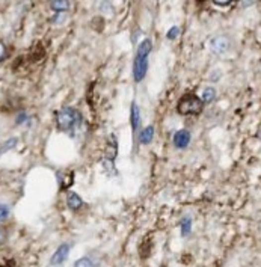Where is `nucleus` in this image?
Returning a JSON list of instances; mask_svg holds the SVG:
<instances>
[{"label":"nucleus","mask_w":261,"mask_h":267,"mask_svg":"<svg viewBox=\"0 0 261 267\" xmlns=\"http://www.w3.org/2000/svg\"><path fill=\"white\" fill-rule=\"evenodd\" d=\"M151 49H153L151 41L143 40L136 50V56L133 61V79L136 83L142 82L145 77L146 69H148V56L151 53Z\"/></svg>","instance_id":"1"},{"label":"nucleus","mask_w":261,"mask_h":267,"mask_svg":"<svg viewBox=\"0 0 261 267\" xmlns=\"http://www.w3.org/2000/svg\"><path fill=\"white\" fill-rule=\"evenodd\" d=\"M204 109V103L202 100L192 94V92H188V94H184L178 104H177V112L180 113V115L183 117H191V115H199V113L202 112Z\"/></svg>","instance_id":"2"},{"label":"nucleus","mask_w":261,"mask_h":267,"mask_svg":"<svg viewBox=\"0 0 261 267\" xmlns=\"http://www.w3.org/2000/svg\"><path fill=\"white\" fill-rule=\"evenodd\" d=\"M79 120H80V115L77 113V110L72 107H64L56 112V124H58L59 132L71 133L74 127H76V124L79 123Z\"/></svg>","instance_id":"3"},{"label":"nucleus","mask_w":261,"mask_h":267,"mask_svg":"<svg viewBox=\"0 0 261 267\" xmlns=\"http://www.w3.org/2000/svg\"><path fill=\"white\" fill-rule=\"evenodd\" d=\"M210 49L213 50L214 55H219V56L225 55L230 50L228 38H225V36H216V38H213L211 43H210Z\"/></svg>","instance_id":"4"},{"label":"nucleus","mask_w":261,"mask_h":267,"mask_svg":"<svg viewBox=\"0 0 261 267\" xmlns=\"http://www.w3.org/2000/svg\"><path fill=\"white\" fill-rule=\"evenodd\" d=\"M68 252H69V245H68V243H65V245H61V246L56 249V252L53 254V257H52L50 263H52V264H55V266H59V264H62V263L66 260V257H68Z\"/></svg>","instance_id":"5"},{"label":"nucleus","mask_w":261,"mask_h":267,"mask_svg":"<svg viewBox=\"0 0 261 267\" xmlns=\"http://www.w3.org/2000/svg\"><path fill=\"white\" fill-rule=\"evenodd\" d=\"M191 142V132L189 130H178L174 134V145L177 148H186Z\"/></svg>","instance_id":"6"},{"label":"nucleus","mask_w":261,"mask_h":267,"mask_svg":"<svg viewBox=\"0 0 261 267\" xmlns=\"http://www.w3.org/2000/svg\"><path fill=\"white\" fill-rule=\"evenodd\" d=\"M130 121H131V132L133 136L137 137V132H139V126H140V110L137 107L136 103L131 104V115H130Z\"/></svg>","instance_id":"7"},{"label":"nucleus","mask_w":261,"mask_h":267,"mask_svg":"<svg viewBox=\"0 0 261 267\" xmlns=\"http://www.w3.org/2000/svg\"><path fill=\"white\" fill-rule=\"evenodd\" d=\"M66 205L69 210L72 211H77L83 207V200L77 195V194H74V192H68L66 194Z\"/></svg>","instance_id":"8"},{"label":"nucleus","mask_w":261,"mask_h":267,"mask_svg":"<svg viewBox=\"0 0 261 267\" xmlns=\"http://www.w3.org/2000/svg\"><path fill=\"white\" fill-rule=\"evenodd\" d=\"M137 136H139V143H142V145L151 143V140H153V137H154V127H153V126L145 127V129L142 130V133L137 134Z\"/></svg>","instance_id":"9"},{"label":"nucleus","mask_w":261,"mask_h":267,"mask_svg":"<svg viewBox=\"0 0 261 267\" xmlns=\"http://www.w3.org/2000/svg\"><path fill=\"white\" fill-rule=\"evenodd\" d=\"M50 9H53L56 12H65L69 9V2L68 0H52Z\"/></svg>","instance_id":"10"},{"label":"nucleus","mask_w":261,"mask_h":267,"mask_svg":"<svg viewBox=\"0 0 261 267\" xmlns=\"http://www.w3.org/2000/svg\"><path fill=\"white\" fill-rule=\"evenodd\" d=\"M214 98H216V89L211 88V86L205 88L204 92H202V98H201L202 103H204V104H210V103L214 101Z\"/></svg>","instance_id":"11"},{"label":"nucleus","mask_w":261,"mask_h":267,"mask_svg":"<svg viewBox=\"0 0 261 267\" xmlns=\"http://www.w3.org/2000/svg\"><path fill=\"white\" fill-rule=\"evenodd\" d=\"M192 231V219L191 217H184L181 220V236L188 237Z\"/></svg>","instance_id":"12"},{"label":"nucleus","mask_w":261,"mask_h":267,"mask_svg":"<svg viewBox=\"0 0 261 267\" xmlns=\"http://www.w3.org/2000/svg\"><path fill=\"white\" fill-rule=\"evenodd\" d=\"M8 240V230H6V226L3 225H0V246H3Z\"/></svg>","instance_id":"13"},{"label":"nucleus","mask_w":261,"mask_h":267,"mask_svg":"<svg viewBox=\"0 0 261 267\" xmlns=\"http://www.w3.org/2000/svg\"><path fill=\"white\" fill-rule=\"evenodd\" d=\"M8 216H9V207L5 205V204H2V205H0V222L6 220Z\"/></svg>","instance_id":"14"},{"label":"nucleus","mask_w":261,"mask_h":267,"mask_svg":"<svg viewBox=\"0 0 261 267\" xmlns=\"http://www.w3.org/2000/svg\"><path fill=\"white\" fill-rule=\"evenodd\" d=\"M178 33H180V27H178V26H174V27L169 29V32L166 33V36H168V40H175V38L178 36Z\"/></svg>","instance_id":"15"},{"label":"nucleus","mask_w":261,"mask_h":267,"mask_svg":"<svg viewBox=\"0 0 261 267\" xmlns=\"http://www.w3.org/2000/svg\"><path fill=\"white\" fill-rule=\"evenodd\" d=\"M8 58V49L3 41H0V62H3Z\"/></svg>","instance_id":"16"},{"label":"nucleus","mask_w":261,"mask_h":267,"mask_svg":"<svg viewBox=\"0 0 261 267\" xmlns=\"http://www.w3.org/2000/svg\"><path fill=\"white\" fill-rule=\"evenodd\" d=\"M95 263L91 260V258H82V260H79V261H76V267H80V266H86V267H89V266H94Z\"/></svg>","instance_id":"17"},{"label":"nucleus","mask_w":261,"mask_h":267,"mask_svg":"<svg viewBox=\"0 0 261 267\" xmlns=\"http://www.w3.org/2000/svg\"><path fill=\"white\" fill-rule=\"evenodd\" d=\"M234 2V0H213V3L216 5V6H230L231 3Z\"/></svg>","instance_id":"18"},{"label":"nucleus","mask_w":261,"mask_h":267,"mask_svg":"<svg viewBox=\"0 0 261 267\" xmlns=\"http://www.w3.org/2000/svg\"><path fill=\"white\" fill-rule=\"evenodd\" d=\"M15 143H17V139H11V140H8V142H6V143L3 145V148H2V149H0V152H5L6 149H9V148H12V146H14Z\"/></svg>","instance_id":"19"},{"label":"nucleus","mask_w":261,"mask_h":267,"mask_svg":"<svg viewBox=\"0 0 261 267\" xmlns=\"http://www.w3.org/2000/svg\"><path fill=\"white\" fill-rule=\"evenodd\" d=\"M195 2H196L198 5H202V3H205V2H208V0H195Z\"/></svg>","instance_id":"20"}]
</instances>
